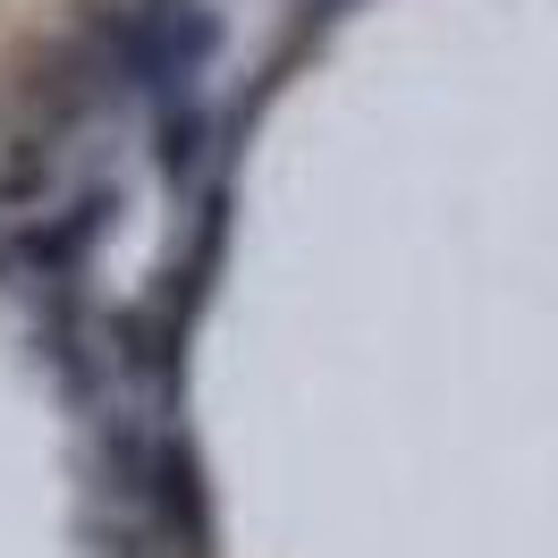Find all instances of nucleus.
Returning <instances> with one entry per match:
<instances>
[{
    "instance_id": "f257e3e1",
    "label": "nucleus",
    "mask_w": 558,
    "mask_h": 558,
    "mask_svg": "<svg viewBox=\"0 0 558 558\" xmlns=\"http://www.w3.org/2000/svg\"><path fill=\"white\" fill-rule=\"evenodd\" d=\"M153 483H161V517L204 550V533H211V517H204V474H195V457H186V440H161L153 449Z\"/></svg>"
},
{
    "instance_id": "f03ea898",
    "label": "nucleus",
    "mask_w": 558,
    "mask_h": 558,
    "mask_svg": "<svg viewBox=\"0 0 558 558\" xmlns=\"http://www.w3.org/2000/svg\"><path fill=\"white\" fill-rule=\"evenodd\" d=\"M195 144H204V119H195V110H170V119H161V170H195Z\"/></svg>"
}]
</instances>
